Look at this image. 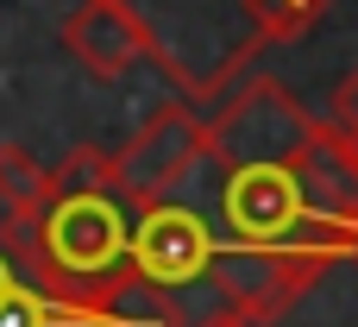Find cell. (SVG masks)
Here are the masks:
<instances>
[{
	"instance_id": "obj_4",
	"label": "cell",
	"mask_w": 358,
	"mask_h": 327,
	"mask_svg": "<svg viewBox=\"0 0 358 327\" xmlns=\"http://www.w3.org/2000/svg\"><path fill=\"white\" fill-rule=\"evenodd\" d=\"M315 139V113L271 76H245L208 120V164L201 170H289Z\"/></svg>"
},
{
	"instance_id": "obj_6",
	"label": "cell",
	"mask_w": 358,
	"mask_h": 327,
	"mask_svg": "<svg viewBox=\"0 0 358 327\" xmlns=\"http://www.w3.org/2000/svg\"><path fill=\"white\" fill-rule=\"evenodd\" d=\"M296 189H302L315 227L334 239V252L346 265V252H352V239H358V145L340 139L327 120H315V139L296 158Z\"/></svg>"
},
{
	"instance_id": "obj_5",
	"label": "cell",
	"mask_w": 358,
	"mask_h": 327,
	"mask_svg": "<svg viewBox=\"0 0 358 327\" xmlns=\"http://www.w3.org/2000/svg\"><path fill=\"white\" fill-rule=\"evenodd\" d=\"M208 164V120L189 101H164L120 151H107L113 189L132 208H157V202H182V189L195 183V170Z\"/></svg>"
},
{
	"instance_id": "obj_2",
	"label": "cell",
	"mask_w": 358,
	"mask_h": 327,
	"mask_svg": "<svg viewBox=\"0 0 358 327\" xmlns=\"http://www.w3.org/2000/svg\"><path fill=\"white\" fill-rule=\"evenodd\" d=\"M138 38H145V63H157V76L176 88V101L189 107H220L264 50L302 38L327 0H113Z\"/></svg>"
},
{
	"instance_id": "obj_7",
	"label": "cell",
	"mask_w": 358,
	"mask_h": 327,
	"mask_svg": "<svg viewBox=\"0 0 358 327\" xmlns=\"http://www.w3.org/2000/svg\"><path fill=\"white\" fill-rule=\"evenodd\" d=\"M63 44L88 76H126L132 63H145V38L113 0H82L63 19Z\"/></svg>"
},
{
	"instance_id": "obj_3",
	"label": "cell",
	"mask_w": 358,
	"mask_h": 327,
	"mask_svg": "<svg viewBox=\"0 0 358 327\" xmlns=\"http://www.w3.org/2000/svg\"><path fill=\"white\" fill-rule=\"evenodd\" d=\"M220 246H252V252H321L340 265L334 239L315 227L296 164L289 170H220L214 176V208H201Z\"/></svg>"
},
{
	"instance_id": "obj_8",
	"label": "cell",
	"mask_w": 358,
	"mask_h": 327,
	"mask_svg": "<svg viewBox=\"0 0 358 327\" xmlns=\"http://www.w3.org/2000/svg\"><path fill=\"white\" fill-rule=\"evenodd\" d=\"M327 126L358 145V69H346V76L334 82V120H327Z\"/></svg>"
},
{
	"instance_id": "obj_9",
	"label": "cell",
	"mask_w": 358,
	"mask_h": 327,
	"mask_svg": "<svg viewBox=\"0 0 358 327\" xmlns=\"http://www.w3.org/2000/svg\"><path fill=\"white\" fill-rule=\"evenodd\" d=\"M214 327H239V321H214Z\"/></svg>"
},
{
	"instance_id": "obj_1",
	"label": "cell",
	"mask_w": 358,
	"mask_h": 327,
	"mask_svg": "<svg viewBox=\"0 0 358 327\" xmlns=\"http://www.w3.org/2000/svg\"><path fill=\"white\" fill-rule=\"evenodd\" d=\"M132 233L138 208L113 189L107 151L82 145L63 170H50V189L25 221V271L76 327H126L138 290Z\"/></svg>"
}]
</instances>
